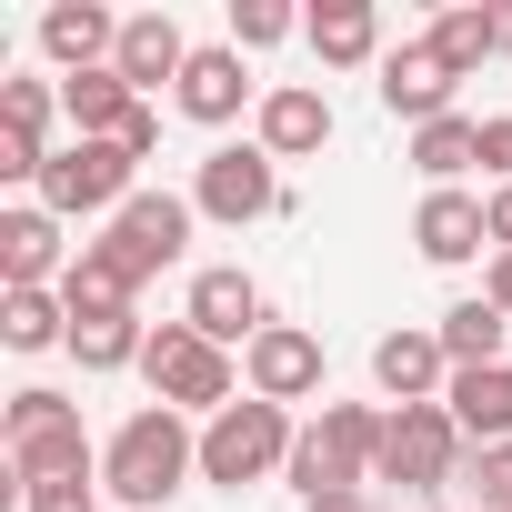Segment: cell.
<instances>
[{
	"instance_id": "cell-1",
	"label": "cell",
	"mask_w": 512,
	"mask_h": 512,
	"mask_svg": "<svg viewBox=\"0 0 512 512\" xmlns=\"http://www.w3.org/2000/svg\"><path fill=\"white\" fill-rule=\"evenodd\" d=\"M181 482H201V432H191V412L141 402V412L101 442V492H111L121 512H171Z\"/></svg>"
},
{
	"instance_id": "cell-2",
	"label": "cell",
	"mask_w": 512,
	"mask_h": 512,
	"mask_svg": "<svg viewBox=\"0 0 512 512\" xmlns=\"http://www.w3.org/2000/svg\"><path fill=\"white\" fill-rule=\"evenodd\" d=\"M0 452H11V512H21V492L31 482H81V472H101V452H91V432H81V412L61 402V392H11V412H0Z\"/></svg>"
},
{
	"instance_id": "cell-3",
	"label": "cell",
	"mask_w": 512,
	"mask_h": 512,
	"mask_svg": "<svg viewBox=\"0 0 512 512\" xmlns=\"http://www.w3.org/2000/svg\"><path fill=\"white\" fill-rule=\"evenodd\" d=\"M372 452H382V412L372 402H322L282 462L292 502H332V492H372Z\"/></svg>"
},
{
	"instance_id": "cell-4",
	"label": "cell",
	"mask_w": 512,
	"mask_h": 512,
	"mask_svg": "<svg viewBox=\"0 0 512 512\" xmlns=\"http://www.w3.org/2000/svg\"><path fill=\"white\" fill-rule=\"evenodd\" d=\"M462 472H472V442H462V422H452L442 402H402V412H382L372 482H392L402 502H442Z\"/></svg>"
},
{
	"instance_id": "cell-5",
	"label": "cell",
	"mask_w": 512,
	"mask_h": 512,
	"mask_svg": "<svg viewBox=\"0 0 512 512\" xmlns=\"http://www.w3.org/2000/svg\"><path fill=\"white\" fill-rule=\"evenodd\" d=\"M292 442H302V422L282 412V402H231V412H211L201 422V482L211 492H241V482H272L282 462H292Z\"/></svg>"
},
{
	"instance_id": "cell-6",
	"label": "cell",
	"mask_w": 512,
	"mask_h": 512,
	"mask_svg": "<svg viewBox=\"0 0 512 512\" xmlns=\"http://www.w3.org/2000/svg\"><path fill=\"white\" fill-rule=\"evenodd\" d=\"M141 382H151V402H171V412H201V422L241 402V362H231L221 342H201L191 322H151Z\"/></svg>"
},
{
	"instance_id": "cell-7",
	"label": "cell",
	"mask_w": 512,
	"mask_h": 512,
	"mask_svg": "<svg viewBox=\"0 0 512 512\" xmlns=\"http://www.w3.org/2000/svg\"><path fill=\"white\" fill-rule=\"evenodd\" d=\"M131 191H141V161H131L121 141H61L51 171H41V211H61V221H101V231L131 211Z\"/></svg>"
},
{
	"instance_id": "cell-8",
	"label": "cell",
	"mask_w": 512,
	"mask_h": 512,
	"mask_svg": "<svg viewBox=\"0 0 512 512\" xmlns=\"http://www.w3.org/2000/svg\"><path fill=\"white\" fill-rule=\"evenodd\" d=\"M191 211L221 221V231H241V221H282V211H292L282 161H272L262 141H221V151H201V171H191Z\"/></svg>"
},
{
	"instance_id": "cell-9",
	"label": "cell",
	"mask_w": 512,
	"mask_h": 512,
	"mask_svg": "<svg viewBox=\"0 0 512 512\" xmlns=\"http://www.w3.org/2000/svg\"><path fill=\"white\" fill-rule=\"evenodd\" d=\"M372 91H382V111L402 121V131H432V121H452L462 111V71L412 31V41H392L382 51V71H372Z\"/></svg>"
},
{
	"instance_id": "cell-10",
	"label": "cell",
	"mask_w": 512,
	"mask_h": 512,
	"mask_svg": "<svg viewBox=\"0 0 512 512\" xmlns=\"http://www.w3.org/2000/svg\"><path fill=\"white\" fill-rule=\"evenodd\" d=\"M262 91H272V81H251V61H241L231 41H191V71H181L171 111L201 121V131H231L241 111H262Z\"/></svg>"
},
{
	"instance_id": "cell-11",
	"label": "cell",
	"mask_w": 512,
	"mask_h": 512,
	"mask_svg": "<svg viewBox=\"0 0 512 512\" xmlns=\"http://www.w3.org/2000/svg\"><path fill=\"white\" fill-rule=\"evenodd\" d=\"M181 322H191L201 342H221V352H231V342L251 352V342L272 332V302H262V282H251L241 262H211V272H191V302H181Z\"/></svg>"
},
{
	"instance_id": "cell-12",
	"label": "cell",
	"mask_w": 512,
	"mask_h": 512,
	"mask_svg": "<svg viewBox=\"0 0 512 512\" xmlns=\"http://www.w3.org/2000/svg\"><path fill=\"white\" fill-rule=\"evenodd\" d=\"M322 372H332L322 362V332H302V322H272L262 342L241 352V392L251 402H282V412L292 402H322Z\"/></svg>"
},
{
	"instance_id": "cell-13",
	"label": "cell",
	"mask_w": 512,
	"mask_h": 512,
	"mask_svg": "<svg viewBox=\"0 0 512 512\" xmlns=\"http://www.w3.org/2000/svg\"><path fill=\"white\" fill-rule=\"evenodd\" d=\"M81 262V241H61V211L11 201L0 211V292H51V272Z\"/></svg>"
},
{
	"instance_id": "cell-14",
	"label": "cell",
	"mask_w": 512,
	"mask_h": 512,
	"mask_svg": "<svg viewBox=\"0 0 512 512\" xmlns=\"http://www.w3.org/2000/svg\"><path fill=\"white\" fill-rule=\"evenodd\" d=\"M412 241H422V262H442V272L492 262V211H482V191H422Z\"/></svg>"
},
{
	"instance_id": "cell-15",
	"label": "cell",
	"mask_w": 512,
	"mask_h": 512,
	"mask_svg": "<svg viewBox=\"0 0 512 512\" xmlns=\"http://www.w3.org/2000/svg\"><path fill=\"white\" fill-rule=\"evenodd\" d=\"M141 282H151V272L121 251V231H101V241H81V262L61 272V302H71V322H91V312H131Z\"/></svg>"
},
{
	"instance_id": "cell-16",
	"label": "cell",
	"mask_w": 512,
	"mask_h": 512,
	"mask_svg": "<svg viewBox=\"0 0 512 512\" xmlns=\"http://www.w3.org/2000/svg\"><path fill=\"white\" fill-rule=\"evenodd\" d=\"M251 141H262L272 161H312V151L332 141V101H322L312 81H272L262 111H251Z\"/></svg>"
},
{
	"instance_id": "cell-17",
	"label": "cell",
	"mask_w": 512,
	"mask_h": 512,
	"mask_svg": "<svg viewBox=\"0 0 512 512\" xmlns=\"http://www.w3.org/2000/svg\"><path fill=\"white\" fill-rule=\"evenodd\" d=\"M372 382H382L392 412H402V402H442V392H452L442 332H382V342H372Z\"/></svg>"
},
{
	"instance_id": "cell-18",
	"label": "cell",
	"mask_w": 512,
	"mask_h": 512,
	"mask_svg": "<svg viewBox=\"0 0 512 512\" xmlns=\"http://www.w3.org/2000/svg\"><path fill=\"white\" fill-rule=\"evenodd\" d=\"M302 41H312L322 71H382V51H392L372 0H322V11H302Z\"/></svg>"
},
{
	"instance_id": "cell-19",
	"label": "cell",
	"mask_w": 512,
	"mask_h": 512,
	"mask_svg": "<svg viewBox=\"0 0 512 512\" xmlns=\"http://www.w3.org/2000/svg\"><path fill=\"white\" fill-rule=\"evenodd\" d=\"M191 221H201L191 191H131V211H121L111 231H121V251H131L141 272H171L181 251H191Z\"/></svg>"
},
{
	"instance_id": "cell-20",
	"label": "cell",
	"mask_w": 512,
	"mask_h": 512,
	"mask_svg": "<svg viewBox=\"0 0 512 512\" xmlns=\"http://www.w3.org/2000/svg\"><path fill=\"white\" fill-rule=\"evenodd\" d=\"M111 71H121L141 101H151L161 81L181 91V71H191V41H181V21H171V11H131V21H121V61H111Z\"/></svg>"
},
{
	"instance_id": "cell-21",
	"label": "cell",
	"mask_w": 512,
	"mask_h": 512,
	"mask_svg": "<svg viewBox=\"0 0 512 512\" xmlns=\"http://www.w3.org/2000/svg\"><path fill=\"white\" fill-rule=\"evenodd\" d=\"M41 51L61 61V81L71 71H111L121 61V21L101 11V0H61V11H41Z\"/></svg>"
},
{
	"instance_id": "cell-22",
	"label": "cell",
	"mask_w": 512,
	"mask_h": 512,
	"mask_svg": "<svg viewBox=\"0 0 512 512\" xmlns=\"http://www.w3.org/2000/svg\"><path fill=\"white\" fill-rule=\"evenodd\" d=\"M442 412L462 422V442H472V452H492V442H512V362H482V372H452V392H442Z\"/></svg>"
},
{
	"instance_id": "cell-23",
	"label": "cell",
	"mask_w": 512,
	"mask_h": 512,
	"mask_svg": "<svg viewBox=\"0 0 512 512\" xmlns=\"http://www.w3.org/2000/svg\"><path fill=\"white\" fill-rule=\"evenodd\" d=\"M61 111H71V141H121L131 111H141V91L121 71H71L61 81Z\"/></svg>"
},
{
	"instance_id": "cell-24",
	"label": "cell",
	"mask_w": 512,
	"mask_h": 512,
	"mask_svg": "<svg viewBox=\"0 0 512 512\" xmlns=\"http://www.w3.org/2000/svg\"><path fill=\"white\" fill-rule=\"evenodd\" d=\"M432 332H442L452 372H482V362H512V352H502V342H512V322H502V312H492L482 292H462V302H452V312H442Z\"/></svg>"
},
{
	"instance_id": "cell-25",
	"label": "cell",
	"mask_w": 512,
	"mask_h": 512,
	"mask_svg": "<svg viewBox=\"0 0 512 512\" xmlns=\"http://www.w3.org/2000/svg\"><path fill=\"white\" fill-rule=\"evenodd\" d=\"M412 171L432 181V191H462V171H482V121H432V131H412Z\"/></svg>"
},
{
	"instance_id": "cell-26",
	"label": "cell",
	"mask_w": 512,
	"mask_h": 512,
	"mask_svg": "<svg viewBox=\"0 0 512 512\" xmlns=\"http://www.w3.org/2000/svg\"><path fill=\"white\" fill-rule=\"evenodd\" d=\"M151 352V322L141 312H91V322H71V362L81 372H131Z\"/></svg>"
},
{
	"instance_id": "cell-27",
	"label": "cell",
	"mask_w": 512,
	"mask_h": 512,
	"mask_svg": "<svg viewBox=\"0 0 512 512\" xmlns=\"http://www.w3.org/2000/svg\"><path fill=\"white\" fill-rule=\"evenodd\" d=\"M0 342L11 352H71V302L61 292H0Z\"/></svg>"
},
{
	"instance_id": "cell-28",
	"label": "cell",
	"mask_w": 512,
	"mask_h": 512,
	"mask_svg": "<svg viewBox=\"0 0 512 512\" xmlns=\"http://www.w3.org/2000/svg\"><path fill=\"white\" fill-rule=\"evenodd\" d=\"M422 41H432V51H442V61H452V71L472 81V71L492 61V0H462V11H432V31H422Z\"/></svg>"
},
{
	"instance_id": "cell-29",
	"label": "cell",
	"mask_w": 512,
	"mask_h": 512,
	"mask_svg": "<svg viewBox=\"0 0 512 512\" xmlns=\"http://www.w3.org/2000/svg\"><path fill=\"white\" fill-rule=\"evenodd\" d=\"M51 121H71V111H61V81H41V71H11V81H0V131L51 141Z\"/></svg>"
},
{
	"instance_id": "cell-30",
	"label": "cell",
	"mask_w": 512,
	"mask_h": 512,
	"mask_svg": "<svg viewBox=\"0 0 512 512\" xmlns=\"http://www.w3.org/2000/svg\"><path fill=\"white\" fill-rule=\"evenodd\" d=\"M282 41H302V11H282V0H231V51L251 61V51H282Z\"/></svg>"
},
{
	"instance_id": "cell-31",
	"label": "cell",
	"mask_w": 512,
	"mask_h": 512,
	"mask_svg": "<svg viewBox=\"0 0 512 512\" xmlns=\"http://www.w3.org/2000/svg\"><path fill=\"white\" fill-rule=\"evenodd\" d=\"M462 492H472V512H512V442H492V452H472V472H462Z\"/></svg>"
},
{
	"instance_id": "cell-32",
	"label": "cell",
	"mask_w": 512,
	"mask_h": 512,
	"mask_svg": "<svg viewBox=\"0 0 512 512\" xmlns=\"http://www.w3.org/2000/svg\"><path fill=\"white\" fill-rule=\"evenodd\" d=\"M21 512H101V472H81V482H31Z\"/></svg>"
},
{
	"instance_id": "cell-33",
	"label": "cell",
	"mask_w": 512,
	"mask_h": 512,
	"mask_svg": "<svg viewBox=\"0 0 512 512\" xmlns=\"http://www.w3.org/2000/svg\"><path fill=\"white\" fill-rule=\"evenodd\" d=\"M482 181L512 191V111H482Z\"/></svg>"
},
{
	"instance_id": "cell-34",
	"label": "cell",
	"mask_w": 512,
	"mask_h": 512,
	"mask_svg": "<svg viewBox=\"0 0 512 512\" xmlns=\"http://www.w3.org/2000/svg\"><path fill=\"white\" fill-rule=\"evenodd\" d=\"M482 302L512 322V251H492V262H482Z\"/></svg>"
},
{
	"instance_id": "cell-35",
	"label": "cell",
	"mask_w": 512,
	"mask_h": 512,
	"mask_svg": "<svg viewBox=\"0 0 512 512\" xmlns=\"http://www.w3.org/2000/svg\"><path fill=\"white\" fill-rule=\"evenodd\" d=\"M482 211H492V251H512V191H492Z\"/></svg>"
},
{
	"instance_id": "cell-36",
	"label": "cell",
	"mask_w": 512,
	"mask_h": 512,
	"mask_svg": "<svg viewBox=\"0 0 512 512\" xmlns=\"http://www.w3.org/2000/svg\"><path fill=\"white\" fill-rule=\"evenodd\" d=\"M302 512H382L372 492H332V502H302Z\"/></svg>"
},
{
	"instance_id": "cell-37",
	"label": "cell",
	"mask_w": 512,
	"mask_h": 512,
	"mask_svg": "<svg viewBox=\"0 0 512 512\" xmlns=\"http://www.w3.org/2000/svg\"><path fill=\"white\" fill-rule=\"evenodd\" d=\"M492 51L512 61V0H502V11H492Z\"/></svg>"
}]
</instances>
